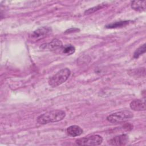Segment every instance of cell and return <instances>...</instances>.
I'll list each match as a JSON object with an SVG mask.
<instances>
[{
    "label": "cell",
    "instance_id": "cell-1",
    "mask_svg": "<svg viewBox=\"0 0 146 146\" xmlns=\"http://www.w3.org/2000/svg\"><path fill=\"white\" fill-rule=\"evenodd\" d=\"M65 116V111L60 110H55L41 114L37 117L36 121L38 123L43 125L50 123L60 121L62 120Z\"/></svg>",
    "mask_w": 146,
    "mask_h": 146
},
{
    "label": "cell",
    "instance_id": "cell-2",
    "mask_svg": "<svg viewBox=\"0 0 146 146\" xmlns=\"http://www.w3.org/2000/svg\"><path fill=\"white\" fill-rule=\"evenodd\" d=\"M70 74L71 71L69 68H62L49 78L48 84L52 87H57L64 83L68 79Z\"/></svg>",
    "mask_w": 146,
    "mask_h": 146
},
{
    "label": "cell",
    "instance_id": "cell-3",
    "mask_svg": "<svg viewBox=\"0 0 146 146\" xmlns=\"http://www.w3.org/2000/svg\"><path fill=\"white\" fill-rule=\"evenodd\" d=\"M133 117V113L132 112L128 110H123L109 115L107 117V120L111 123L117 124L124 122Z\"/></svg>",
    "mask_w": 146,
    "mask_h": 146
},
{
    "label": "cell",
    "instance_id": "cell-4",
    "mask_svg": "<svg viewBox=\"0 0 146 146\" xmlns=\"http://www.w3.org/2000/svg\"><path fill=\"white\" fill-rule=\"evenodd\" d=\"M75 142L79 145H99L103 142V137L99 135H93L78 139Z\"/></svg>",
    "mask_w": 146,
    "mask_h": 146
},
{
    "label": "cell",
    "instance_id": "cell-5",
    "mask_svg": "<svg viewBox=\"0 0 146 146\" xmlns=\"http://www.w3.org/2000/svg\"><path fill=\"white\" fill-rule=\"evenodd\" d=\"M50 28L48 27H39L32 33L31 35H30V38L32 40H34L35 41L39 40L46 37L47 34L50 32Z\"/></svg>",
    "mask_w": 146,
    "mask_h": 146
},
{
    "label": "cell",
    "instance_id": "cell-6",
    "mask_svg": "<svg viewBox=\"0 0 146 146\" xmlns=\"http://www.w3.org/2000/svg\"><path fill=\"white\" fill-rule=\"evenodd\" d=\"M63 47V44L61 40L58 39H53L50 42L43 44L40 48L42 49H47L50 51H56L58 50H61Z\"/></svg>",
    "mask_w": 146,
    "mask_h": 146
},
{
    "label": "cell",
    "instance_id": "cell-7",
    "mask_svg": "<svg viewBox=\"0 0 146 146\" xmlns=\"http://www.w3.org/2000/svg\"><path fill=\"white\" fill-rule=\"evenodd\" d=\"M128 136L125 134L116 136L110 140L109 144L112 145H124L128 142Z\"/></svg>",
    "mask_w": 146,
    "mask_h": 146
},
{
    "label": "cell",
    "instance_id": "cell-8",
    "mask_svg": "<svg viewBox=\"0 0 146 146\" xmlns=\"http://www.w3.org/2000/svg\"><path fill=\"white\" fill-rule=\"evenodd\" d=\"M129 107L131 110L135 111H145L146 108L145 102L140 99H135L132 100L129 104Z\"/></svg>",
    "mask_w": 146,
    "mask_h": 146
},
{
    "label": "cell",
    "instance_id": "cell-9",
    "mask_svg": "<svg viewBox=\"0 0 146 146\" xmlns=\"http://www.w3.org/2000/svg\"><path fill=\"white\" fill-rule=\"evenodd\" d=\"M66 132L70 136L76 137L81 135L83 132V130L79 125H72L67 128Z\"/></svg>",
    "mask_w": 146,
    "mask_h": 146
},
{
    "label": "cell",
    "instance_id": "cell-10",
    "mask_svg": "<svg viewBox=\"0 0 146 146\" xmlns=\"http://www.w3.org/2000/svg\"><path fill=\"white\" fill-rule=\"evenodd\" d=\"M146 2L140 1H133L131 2V7L136 11L141 12L145 10Z\"/></svg>",
    "mask_w": 146,
    "mask_h": 146
},
{
    "label": "cell",
    "instance_id": "cell-11",
    "mask_svg": "<svg viewBox=\"0 0 146 146\" xmlns=\"http://www.w3.org/2000/svg\"><path fill=\"white\" fill-rule=\"evenodd\" d=\"M129 74L132 76L137 78L145 77V69L144 67L138 68L134 70H131L129 71Z\"/></svg>",
    "mask_w": 146,
    "mask_h": 146
},
{
    "label": "cell",
    "instance_id": "cell-12",
    "mask_svg": "<svg viewBox=\"0 0 146 146\" xmlns=\"http://www.w3.org/2000/svg\"><path fill=\"white\" fill-rule=\"evenodd\" d=\"M130 22H131V21H124L113 22V23H111L110 24L107 25L106 26V27L107 29H115L118 27H122L129 25Z\"/></svg>",
    "mask_w": 146,
    "mask_h": 146
},
{
    "label": "cell",
    "instance_id": "cell-13",
    "mask_svg": "<svg viewBox=\"0 0 146 146\" xmlns=\"http://www.w3.org/2000/svg\"><path fill=\"white\" fill-rule=\"evenodd\" d=\"M61 50L63 52V53L67 54L68 55H70L75 52V48L74 46L71 44H66V45L63 46Z\"/></svg>",
    "mask_w": 146,
    "mask_h": 146
},
{
    "label": "cell",
    "instance_id": "cell-14",
    "mask_svg": "<svg viewBox=\"0 0 146 146\" xmlns=\"http://www.w3.org/2000/svg\"><path fill=\"white\" fill-rule=\"evenodd\" d=\"M145 52V44L141 45L139 48H137L133 54V58L135 59L138 58L141 55H142Z\"/></svg>",
    "mask_w": 146,
    "mask_h": 146
},
{
    "label": "cell",
    "instance_id": "cell-15",
    "mask_svg": "<svg viewBox=\"0 0 146 146\" xmlns=\"http://www.w3.org/2000/svg\"><path fill=\"white\" fill-rule=\"evenodd\" d=\"M104 6V5H103V4H100V5H98V6H95V7H93L92 8H90V9H88L87 10H86L85 12H84V14H91L92 13H94L95 11L103 8V7Z\"/></svg>",
    "mask_w": 146,
    "mask_h": 146
},
{
    "label": "cell",
    "instance_id": "cell-16",
    "mask_svg": "<svg viewBox=\"0 0 146 146\" xmlns=\"http://www.w3.org/2000/svg\"><path fill=\"white\" fill-rule=\"evenodd\" d=\"M79 29H76V28H71V29L66 30L65 33H72V32H76L77 31H79Z\"/></svg>",
    "mask_w": 146,
    "mask_h": 146
}]
</instances>
